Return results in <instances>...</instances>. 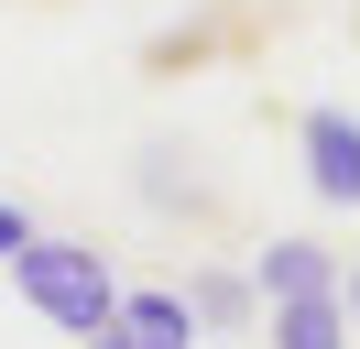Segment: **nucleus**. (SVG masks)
Segmentation results:
<instances>
[{
  "label": "nucleus",
  "mask_w": 360,
  "mask_h": 349,
  "mask_svg": "<svg viewBox=\"0 0 360 349\" xmlns=\"http://www.w3.org/2000/svg\"><path fill=\"white\" fill-rule=\"evenodd\" d=\"M11 284H22V305H33V317H55V327H77V338H110V317H120V295H131V284H120L110 262L88 251V240H33V251L11 262Z\"/></svg>",
  "instance_id": "obj_1"
},
{
  "label": "nucleus",
  "mask_w": 360,
  "mask_h": 349,
  "mask_svg": "<svg viewBox=\"0 0 360 349\" xmlns=\"http://www.w3.org/2000/svg\"><path fill=\"white\" fill-rule=\"evenodd\" d=\"M295 153H306V186L328 208H360V120L349 109H306L295 120Z\"/></svg>",
  "instance_id": "obj_2"
},
{
  "label": "nucleus",
  "mask_w": 360,
  "mask_h": 349,
  "mask_svg": "<svg viewBox=\"0 0 360 349\" xmlns=\"http://www.w3.org/2000/svg\"><path fill=\"white\" fill-rule=\"evenodd\" d=\"M197 338H207V317H197V295H175V284H131L120 317H110V349H197Z\"/></svg>",
  "instance_id": "obj_3"
},
{
  "label": "nucleus",
  "mask_w": 360,
  "mask_h": 349,
  "mask_svg": "<svg viewBox=\"0 0 360 349\" xmlns=\"http://www.w3.org/2000/svg\"><path fill=\"white\" fill-rule=\"evenodd\" d=\"M251 284H262V305H284V295H338V251H328V240H262Z\"/></svg>",
  "instance_id": "obj_4"
},
{
  "label": "nucleus",
  "mask_w": 360,
  "mask_h": 349,
  "mask_svg": "<svg viewBox=\"0 0 360 349\" xmlns=\"http://www.w3.org/2000/svg\"><path fill=\"white\" fill-rule=\"evenodd\" d=\"M273 349H349V295H284L273 305Z\"/></svg>",
  "instance_id": "obj_5"
},
{
  "label": "nucleus",
  "mask_w": 360,
  "mask_h": 349,
  "mask_svg": "<svg viewBox=\"0 0 360 349\" xmlns=\"http://www.w3.org/2000/svg\"><path fill=\"white\" fill-rule=\"evenodd\" d=\"M175 164H186L175 142H153V153H142V196H153L164 218H175V208H186V218H219V196H207L197 174H175Z\"/></svg>",
  "instance_id": "obj_6"
},
{
  "label": "nucleus",
  "mask_w": 360,
  "mask_h": 349,
  "mask_svg": "<svg viewBox=\"0 0 360 349\" xmlns=\"http://www.w3.org/2000/svg\"><path fill=\"white\" fill-rule=\"evenodd\" d=\"M186 295H197L207 327H240L251 305H262V284H240V273H186Z\"/></svg>",
  "instance_id": "obj_7"
},
{
  "label": "nucleus",
  "mask_w": 360,
  "mask_h": 349,
  "mask_svg": "<svg viewBox=\"0 0 360 349\" xmlns=\"http://www.w3.org/2000/svg\"><path fill=\"white\" fill-rule=\"evenodd\" d=\"M33 240H44V229H33V218H22V208H11V196H0V262H22V251H33Z\"/></svg>",
  "instance_id": "obj_8"
},
{
  "label": "nucleus",
  "mask_w": 360,
  "mask_h": 349,
  "mask_svg": "<svg viewBox=\"0 0 360 349\" xmlns=\"http://www.w3.org/2000/svg\"><path fill=\"white\" fill-rule=\"evenodd\" d=\"M338 295H349V317H360V262H349V273H338Z\"/></svg>",
  "instance_id": "obj_9"
},
{
  "label": "nucleus",
  "mask_w": 360,
  "mask_h": 349,
  "mask_svg": "<svg viewBox=\"0 0 360 349\" xmlns=\"http://www.w3.org/2000/svg\"><path fill=\"white\" fill-rule=\"evenodd\" d=\"M88 349H110V338H88Z\"/></svg>",
  "instance_id": "obj_10"
}]
</instances>
